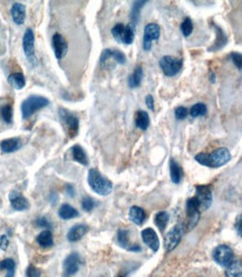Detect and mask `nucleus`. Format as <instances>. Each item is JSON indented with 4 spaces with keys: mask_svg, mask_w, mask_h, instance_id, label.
<instances>
[{
    "mask_svg": "<svg viewBox=\"0 0 242 277\" xmlns=\"http://www.w3.org/2000/svg\"><path fill=\"white\" fill-rule=\"evenodd\" d=\"M195 160L200 165L209 168H220L227 165L231 160V153L227 148H219L212 153H199L195 156Z\"/></svg>",
    "mask_w": 242,
    "mask_h": 277,
    "instance_id": "obj_1",
    "label": "nucleus"
},
{
    "mask_svg": "<svg viewBox=\"0 0 242 277\" xmlns=\"http://www.w3.org/2000/svg\"><path fill=\"white\" fill-rule=\"evenodd\" d=\"M87 181L93 191L99 194V196H108L113 191V184L107 178L100 175L97 169H90L88 171Z\"/></svg>",
    "mask_w": 242,
    "mask_h": 277,
    "instance_id": "obj_2",
    "label": "nucleus"
},
{
    "mask_svg": "<svg viewBox=\"0 0 242 277\" xmlns=\"http://www.w3.org/2000/svg\"><path fill=\"white\" fill-rule=\"evenodd\" d=\"M49 104L48 98L40 95H31L21 103V115L22 119L27 120L33 116L36 112L46 107Z\"/></svg>",
    "mask_w": 242,
    "mask_h": 277,
    "instance_id": "obj_3",
    "label": "nucleus"
},
{
    "mask_svg": "<svg viewBox=\"0 0 242 277\" xmlns=\"http://www.w3.org/2000/svg\"><path fill=\"white\" fill-rule=\"evenodd\" d=\"M184 224L179 222L168 233L164 236V247L166 252H172L179 246L182 239V236L184 234Z\"/></svg>",
    "mask_w": 242,
    "mask_h": 277,
    "instance_id": "obj_4",
    "label": "nucleus"
},
{
    "mask_svg": "<svg viewBox=\"0 0 242 277\" xmlns=\"http://www.w3.org/2000/svg\"><path fill=\"white\" fill-rule=\"evenodd\" d=\"M112 35L116 42L125 45H131L134 42L135 29L132 28L130 25L116 24L112 28Z\"/></svg>",
    "mask_w": 242,
    "mask_h": 277,
    "instance_id": "obj_5",
    "label": "nucleus"
},
{
    "mask_svg": "<svg viewBox=\"0 0 242 277\" xmlns=\"http://www.w3.org/2000/svg\"><path fill=\"white\" fill-rule=\"evenodd\" d=\"M159 64L162 72L164 73V75L167 77H173L182 70L183 61L173 56H163L161 60H160Z\"/></svg>",
    "mask_w": 242,
    "mask_h": 277,
    "instance_id": "obj_6",
    "label": "nucleus"
},
{
    "mask_svg": "<svg viewBox=\"0 0 242 277\" xmlns=\"http://www.w3.org/2000/svg\"><path fill=\"white\" fill-rule=\"evenodd\" d=\"M194 198L198 201L200 211L208 210L212 203V190L210 185H201L195 187Z\"/></svg>",
    "mask_w": 242,
    "mask_h": 277,
    "instance_id": "obj_7",
    "label": "nucleus"
},
{
    "mask_svg": "<svg viewBox=\"0 0 242 277\" xmlns=\"http://www.w3.org/2000/svg\"><path fill=\"white\" fill-rule=\"evenodd\" d=\"M58 114L63 123L66 125L70 137L74 138L75 135H77V133H79V128H80L79 117H77L75 114H73L72 112L65 110V108H59Z\"/></svg>",
    "mask_w": 242,
    "mask_h": 277,
    "instance_id": "obj_8",
    "label": "nucleus"
},
{
    "mask_svg": "<svg viewBox=\"0 0 242 277\" xmlns=\"http://www.w3.org/2000/svg\"><path fill=\"white\" fill-rule=\"evenodd\" d=\"M186 226H188V230L193 229L194 227L198 225L201 217V211L198 205V201L194 197L190 198L186 200Z\"/></svg>",
    "mask_w": 242,
    "mask_h": 277,
    "instance_id": "obj_9",
    "label": "nucleus"
},
{
    "mask_svg": "<svg viewBox=\"0 0 242 277\" xmlns=\"http://www.w3.org/2000/svg\"><path fill=\"white\" fill-rule=\"evenodd\" d=\"M213 260L216 261L217 264L222 267H227L231 264V262L235 260L234 251L227 245H220L212 253Z\"/></svg>",
    "mask_w": 242,
    "mask_h": 277,
    "instance_id": "obj_10",
    "label": "nucleus"
},
{
    "mask_svg": "<svg viewBox=\"0 0 242 277\" xmlns=\"http://www.w3.org/2000/svg\"><path fill=\"white\" fill-rule=\"evenodd\" d=\"M160 36H161V28L159 25L151 22L145 26L143 36V49L145 52H150L152 49V43L159 40Z\"/></svg>",
    "mask_w": 242,
    "mask_h": 277,
    "instance_id": "obj_11",
    "label": "nucleus"
},
{
    "mask_svg": "<svg viewBox=\"0 0 242 277\" xmlns=\"http://www.w3.org/2000/svg\"><path fill=\"white\" fill-rule=\"evenodd\" d=\"M22 48H24V53L26 57L28 58L30 63L36 64V56H35V35L34 31L30 28L26 29L24 34V38H22Z\"/></svg>",
    "mask_w": 242,
    "mask_h": 277,
    "instance_id": "obj_12",
    "label": "nucleus"
},
{
    "mask_svg": "<svg viewBox=\"0 0 242 277\" xmlns=\"http://www.w3.org/2000/svg\"><path fill=\"white\" fill-rule=\"evenodd\" d=\"M81 265V257L79 253H72L66 257L64 261V272L65 276L70 277L75 275L80 271V267Z\"/></svg>",
    "mask_w": 242,
    "mask_h": 277,
    "instance_id": "obj_13",
    "label": "nucleus"
},
{
    "mask_svg": "<svg viewBox=\"0 0 242 277\" xmlns=\"http://www.w3.org/2000/svg\"><path fill=\"white\" fill-rule=\"evenodd\" d=\"M53 49L57 60H63L68 52V45L66 39L61 34H55L52 39Z\"/></svg>",
    "mask_w": 242,
    "mask_h": 277,
    "instance_id": "obj_14",
    "label": "nucleus"
},
{
    "mask_svg": "<svg viewBox=\"0 0 242 277\" xmlns=\"http://www.w3.org/2000/svg\"><path fill=\"white\" fill-rule=\"evenodd\" d=\"M112 60L114 62H116L117 64L124 65L126 63V56L124 55V53H122L121 51H117V49H111L106 48L102 52V55H100V64L103 66L106 64V62Z\"/></svg>",
    "mask_w": 242,
    "mask_h": 277,
    "instance_id": "obj_15",
    "label": "nucleus"
},
{
    "mask_svg": "<svg viewBox=\"0 0 242 277\" xmlns=\"http://www.w3.org/2000/svg\"><path fill=\"white\" fill-rule=\"evenodd\" d=\"M130 231L126 229H120L117 231V242L118 245L122 248H125L130 252H141L142 248H141L140 245L138 244H130V238H129Z\"/></svg>",
    "mask_w": 242,
    "mask_h": 277,
    "instance_id": "obj_16",
    "label": "nucleus"
},
{
    "mask_svg": "<svg viewBox=\"0 0 242 277\" xmlns=\"http://www.w3.org/2000/svg\"><path fill=\"white\" fill-rule=\"evenodd\" d=\"M11 207L17 211H24L29 208V202L27 199L18 191H11L9 194Z\"/></svg>",
    "mask_w": 242,
    "mask_h": 277,
    "instance_id": "obj_17",
    "label": "nucleus"
},
{
    "mask_svg": "<svg viewBox=\"0 0 242 277\" xmlns=\"http://www.w3.org/2000/svg\"><path fill=\"white\" fill-rule=\"evenodd\" d=\"M142 239L153 252H158L160 248L159 236L152 228H146L142 231Z\"/></svg>",
    "mask_w": 242,
    "mask_h": 277,
    "instance_id": "obj_18",
    "label": "nucleus"
},
{
    "mask_svg": "<svg viewBox=\"0 0 242 277\" xmlns=\"http://www.w3.org/2000/svg\"><path fill=\"white\" fill-rule=\"evenodd\" d=\"M87 231H88V227L86 225L80 224V225L73 226L67 234L68 242L71 243L79 242V240H81L86 234H87Z\"/></svg>",
    "mask_w": 242,
    "mask_h": 277,
    "instance_id": "obj_19",
    "label": "nucleus"
},
{
    "mask_svg": "<svg viewBox=\"0 0 242 277\" xmlns=\"http://www.w3.org/2000/svg\"><path fill=\"white\" fill-rule=\"evenodd\" d=\"M11 18L16 25H22L26 19V6L24 3L15 2L11 7Z\"/></svg>",
    "mask_w": 242,
    "mask_h": 277,
    "instance_id": "obj_20",
    "label": "nucleus"
},
{
    "mask_svg": "<svg viewBox=\"0 0 242 277\" xmlns=\"http://www.w3.org/2000/svg\"><path fill=\"white\" fill-rule=\"evenodd\" d=\"M145 4H146V0H138V1H135L133 3V6H132L131 12H130V18H131L130 26L133 29H135V27L139 24L140 13H141V10H142L143 6H145Z\"/></svg>",
    "mask_w": 242,
    "mask_h": 277,
    "instance_id": "obj_21",
    "label": "nucleus"
},
{
    "mask_svg": "<svg viewBox=\"0 0 242 277\" xmlns=\"http://www.w3.org/2000/svg\"><path fill=\"white\" fill-rule=\"evenodd\" d=\"M21 147V141L19 138H11L1 141L0 149L3 153H12L19 150Z\"/></svg>",
    "mask_w": 242,
    "mask_h": 277,
    "instance_id": "obj_22",
    "label": "nucleus"
},
{
    "mask_svg": "<svg viewBox=\"0 0 242 277\" xmlns=\"http://www.w3.org/2000/svg\"><path fill=\"white\" fill-rule=\"evenodd\" d=\"M129 217H130L131 221H133L135 225L142 226L146 219V213L143 208H141L139 206H133L130 209Z\"/></svg>",
    "mask_w": 242,
    "mask_h": 277,
    "instance_id": "obj_23",
    "label": "nucleus"
},
{
    "mask_svg": "<svg viewBox=\"0 0 242 277\" xmlns=\"http://www.w3.org/2000/svg\"><path fill=\"white\" fill-rule=\"evenodd\" d=\"M170 176L172 183L175 185H179L183 179V169L173 158L170 160Z\"/></svg>",
    "mask_w": 242,
    "mask_h": 277,
    "instance_id": "obj_24",
    "label": "nucleus"
},
{
    "mask_svg": "<svg viewBox=\"0 0 242 277\" xmlns=\"http://www.w3.org/2000/svg\"><path fill=\"white\" fill-rule=\"evenodd\" d=\"M58 215L62 218V219L68 220V219H73V218L79 217L80 213L73 206L68 205V203H64V205H62L61 208H59Z\"/></svg>",
    "mask_w": 242,
    "mask_h": 277,
    "instance_id": "obj_25",
    "label": "nucleus"
},
{
    "mask_svg": "<svg viewBox=\"0 0 242 277\" xmlns=\"http://www.w3.org/2000/svg\"><path fill=\"white\" fill-rule=\"evenodd\" d=\"M36 242H37L39 246L43 248L52 247L54 245V237L52 231L48 229L42 231V233L37 236V238H36Z\"/></svg>",
    "mask_w": 242,
    "mask_h": 277,
    "instance_id": "obj_26",
    "label": "nucleus"
},
{
    "mask_svg": "<svg viewBox=\"0 0 242 277\" xmlns=\"http://www.w3.org/2000/svg\"><path fill=\"white\" fill-rule=\"evenodd\" d=\"M72 154H73V159H74L76 162H79L83 166L88 165L87 156H86L85 150L81 148V145H79V144L74 145V147L72 148Z\"/></svg>",
    "mask_w": 242,
    "mask_h": 277,
    "instance_id": "obj_27",
    "label": "nucleus"
},
{
    "mask_svg": "<svg viewBox=\"0 0 242 277\" xmlns=\"http://www.w3.org/2000/svg\"><path fill=\"white\" fill-rule=\"evenodd\" d=\"M143 76H144L143 67L142 66H138L134 70L133 74L129 76V86H130V88L131 89L139 88V86L141 85V83H142Z\"/></svg>",
    "mask_w": 242,
    "mask_h": 277,
    "instance_id": "obj_28",
    "label": "nucleus"
},
{
    "mask_svg": "<svg viewBox=\"0 0 242 277\" xmlns=\"http://www.w3.org/2000/svg\"><path fill=\"white\" fill-rule=\"evenodd\" d=\"M8 82L16 90L24 89L26 85V79L22 73H12L8 76Z\"/></svg>",
    "mask_w": 242,
    "mask_h": 277,
    "instance_id": "obj_29",
    "label": "nucleus"
},
{
    "mask_svg": "<svg viewBox=\"0 0 242 277\" xmlns=\"http://www.w3.org/2000/svg\"><path fill=\"white\" fill-rule=\"evenodd\" d=\"M135 124L140 130L142 131L148 130L150 125V116L148 114V112L140 110L138 113H136Z\"/></svg>",
    "mask_w": 242,
    "mask_h": 277,
    "instance_id": "obj_30",
    "label": "nucleus"
},
{
    "mask_svg": "<svg viewBox=\"0 0 242 277\" xmlns=\"http://www.w3.org/2000/svg\"><path fill=\"white\" fill-rule=\"evenodd\" d=\"M214 28L217 30V40L216 43H214L213 46L211 48H209V52H214V51H218V49H221L222 47H225V45L228 42V37L227 35L223 33V30L220 28V27L218 26H214Z\"/></svg>",
    "mask_w": 242,
    "mask_h": 277,
    "instance_id": "obj_31",
    "label": "nucleus"
},
{
    "mask_svg": "<svg viewBox=\"0 0 242 277\" xmlns=\"http://www.w3.org/2000/svg\"><path fill=\"white\" fill-rule=\"evenodd\" d=\"M241 262L234 260L229 266L226 267V277H242Z\"/></svg>",
    "mask_w": 242,
    "mask_h": 277,
    "instance_id": "obj_32",
    "label": "nucleus"
},
{
    "mask_svg": "<svg viewBox=\"0 0 242 277\" xmlns=\"http://www.w3.org/2000/svg\"><path fill=\"white\" fill-rule=\"evenodd\" d=\"M168 220H170V215H168L166 211L158 212L157 215H155V218H154L155 225H157L158 228L161 231H163L164 229L166 228V226L168 224Z\"/></svg>",
    "mask_w": 242,
    "mask_h": 277,
    "instance_id": "obj_33",
    "label": "nucleus"
},
{
    "mask_svg": "<svg viewBox=\"0 0 242 277\" xmlns=\"http://www.w3.org/2000/svg\"><path fill=\"white\" fill-rule=\"evenodd\" d=\"M0 270L7 271L6 277H15L16 263L11 258H4L3 261L0 262Z\"/></svg>",
    "mask_w": 242,
    "mask_h": 277,
    "instance_id": "obj_34",
    "label": "nucleus"
},
{
    "mask_svg": "<svg viewBox=\"0 0 242 277\" xmlns=\"http://www.w3.org/2000/svg\"><path fill=\"white\" fill-rule=\"evenodd\" d=\"M190 115L192 117H199V116H204L208 113V107L204 103H196L191 107L189 111Z\"/></svg>",
    "mask_w": 242,
    "mask_h": 277,
    "instance_id": "obj_35",
    "label": "nucleus"
},
{
    "mask_svg": "<svg viewBox=\"0 0 242 277\" xmlns=\"http://www.w3.org/2000/svg\"><path fill=\"white\" fill-rule=\"evenodd\" d=\"M0 115H1V119L4 123H12V106L10 104H6V105L0 107Z\"/></svg>",
    "mask_w": 242,
    "mask_h": 277,
    "instance_id": "obj_36",
    "label": "nucleus"
},
{
    "mask_svg": "<svg viewBox=\"0 0 242 277\" xmlns=\"http://www.w3.org/2000/svg\"><path fill=\"white\" fill-rule=\"evenodd\" d=\"M181 31L183 34L184 37H189L193 31V22L190 17H186L185 19L182 21L181 24Z\"/></svg>",
    "mask_w": 242,
    "mask_h": 277,
    "instance_id": "obj_37",
    "label": "nucleus"
},
{
    "mask_svg": "<svg viewBox=\"0 0 242 277\" xmlns=\"http://www.w3.org/2000/svg\"><path fill=\"white\" fill-rule=\"evenodd\" d=\"M95 205H96V202H95V200L93 198H90V197H84L83 198V200H81V207H83V209L85 211H92Z\"/></svg>",
    "mask_w": 242,
    "mask_h": 277,
    "instance_id": "obj_38",
    "label": "nucleus"
},
{
    "mask_svg": "<svg viewBox=\"0 0 242 277\" xmlns=\"http://www.w3.org/2000/svg\"><path fill=\"white\" fill-rule=\"evenodd\" d=\"M174 113H175L176 120L181 121V120L186 119V116H188V114H189V110L185 106H179L175 108Z\"/></svg>",
    "mask_w": 242,
    "mask_h": 277,
    "instance_id": "obj_39",
    "label": "nucleus"
},
{
    "mask_svg": "<svg viewBox=\"0 0 242 277\" xmlns=\"http://www.w3.org/2000/svg\"><path fill=\"white\" fill-rule=\"evenodd\" d=\"M35 222H36V225H37L38 227H43V228H46L48 230L52 229V224H50V221L47 219V218L40 217Z\"/></svg>",
    "mask_w": 242,
    "mask_h": 277,
    "instance_id": "obj_40",
    "label": "nucleus"
},
{
    "mask_svg": "<svg viewBox=\"0 0 242 277\" xmlns=\"http://www.w3.org/2000/svg\"><path fill=\"white\" fill-rule=\"evenodd\" d=\"M26 277H40V272L37 267H35L34 265H29L27 267Z\"/></svg>",
    "mask_w": 242,
    "mask_h": 277,
    "instance_id": "obj_41",
    "label": "nucleus"
},
{
    "mask_svg": "<svg viewBox=\"0 0 242 277\" xmlns=\"http://www.w3.org/2000/svg\"><path fill=\"white\" fill-rule=\"evenodd\" d=\"M231 60L235 63V65L238 67V70L241 71V54L240 53H231Z\"/></svg>",
    "mask_w": 242,
    "mask_h": 277,
    "instance_id": "obj_42",
    "label": "nucleus"
},
{
    "mask_svg": "<svg viewBox=\"0 0 242 277\" xmlns=\"http://www.w3.org/2000/svg\"><path fill=\"white\" fill-rule=\"evenodd\" d=\"M9 246V238L7 235H2L0 236V248L2 249V251H6Z\"/></svg>",
    "mask_w": 242,
    "mask_h": 277,
    "instance_id": "obj_43",
    "label": "nucleus"
},
{
    "mask_svg": "<svg viewBox=\"0 0 242 277\" xmlns=\"http://www.w3.org/2000/svg\"><path fill=\"white\" fill-rule=\"evenodd\" d=\"M145 103H146V105H148V107L150 108L151 111H154V98L152 95H148V96L145 97Z\"/></svg>",
    "mask_w": 242,
    "mask_h": 277,
    "instance_id": "obj_44",
    "label": "nucleus"
},
{
    "mask_svg": "<svg viewBox=\"0 0 242 277\" xmlns=\"http://www.w3.org/2000/svg\"><path fill=\"white\" fill-rule=\"evenodd\" d=\"M65 190H66V193L70 197H74L75 196V189H74V187H73L72 185H67Z\"/></svg>",
    "mask_w": 242,
    "mask_h": 277,
    "instance_id": "obj_45",
    "label": "nucleus"
},
{
    "mask_svg": "<svg viewBox=\"0 0 242 277\" xmlns=\"http://www.w3.org/2000/svg\"><path fill=\"white\" fill-rule=\"evenodd\" d=\"M236 227H237V233H238V235L241 237V236H242V230H241V216L238 217V220H237V225H236Z\"/></svg>",
    "mask_w": 242,
    "mask_h": 277,
    "instance_id": "obj_46",
    "label": "nucleus"
}]
</instances>
